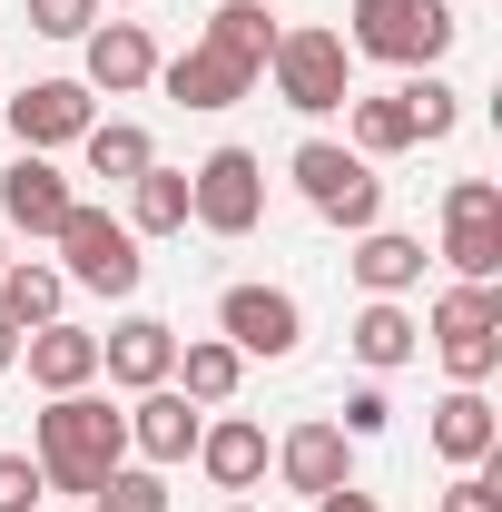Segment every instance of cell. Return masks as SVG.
<instances>
[{"mask_svg":"<svg viewBox=\"0 0 502 512\" xmlns=\"http://www.w3.org/2000/svg\"><path fill=\"white\" fill-rule=\"evenodd\" d=\"M99 10H109V0H99Z\"/></svg>","mask_w":502,"mask_h":512,"instance_id":"38","label":"cell"},{"mask_svg":"<svg viewBox=\"0 0 502 512\" xmlns=\"http://www.w3.org/2000/svg\"><path fill=\"white\" fill-rule=\"evenodd\" d=\"M207 50H227L237 69L266 79V50H276V20H266V0H227V10H207V30H197Z\"/></svg>","mask_w":502,"mask_h":512,"instance_id":"25","label":"cell"},{"mask_svg":"<svg viewBox=\"0 0 502 512\" xmlns=\"http://www.w3.org/2000/svg\"><path fill=\"white\" fill-rule=\"evenodd\" d=\"M315 512H384L365 483H335V493H315Z\"/></svg>","mask_w":502,"mask_h":512,"instance_id":"34","label":"cell"},{"mask_svg":"<svg viewBox=\"0 0 502 512\" xmlns=\"http://www.w3.org/2000/svg\"><path fill=\"white\" fill-rule=\"evenodd\" d=\"M443 266L463 286H502V188L493 178H453L443 188Z\"/></svg>","mask_w":502,"mask_h":512,"instance_id":"8","label":"cell"},{"mask_svg":"<svg viewBox=\"0 0 502 512\" xmlns=\"http://www.w3.org/2000/svg\"><path fill=\"white\" fill-rule=\"evenodd\" d=\"M0 375H20V325L0 316Z\"/></svg>","mask_w":502,"mask_h":512,"instance_id":"35","label":"cell"},{"mask_svg":"<svg viewBox=\"0 0 502 512\" xmlns=\"http://www.w3.org/2000/svg\"><path fill=\"white\" fill-rule=\"evenodd\" d=\"M20 365H30V384L40 394H79V384H99V335L89 325H30L20 335Z\"/></svg>","mask_w":502,"mask_h":512,"instance_id":"17","label":"cell"},{"mask_svg":"<svg viewBox=\"0 0 502 512\" xmlns=\"http://www.w3.org/2000/svg\"><path fill=\"white\" fill-rule=\"evenodd\" d=\"M256 217H266V158H256V148H207L188 168V227L247 237Z\"/></svg>","mask_w":502,"mask_h":512,"instance_id":"6","label":"cell"},{"mask_svg":"<svg viewBox=\"0 0 502 512\" xmlns=\"http://www.w3.org/2000/svg\"><path fill=\"white\" fill-rule=\"evenodd\" d=\"M384 424H394V404H384V384H355V394H345V414H335V434H345V444H375Z\"/></svg>","mask_w":502,"mask_h":512,"instance_id":"32","label":"cell"},{"mask_svg":"<svg viewBox=\"0 0 502 512\" xmlns=\"http://www.w3.org/2000/svg\"><path fill=\"white\" fill-rule=\"evenodd\" d=\"M20 20H30L40 40H89V30H99V0H20Z\"/></svg>","mask_w":502,"mask_h":512,"instance_id":"30","label":"cell"},{"mask_svg":"<svg viewBox=\"0 0 502 512\" xmlns=\"http://www.w3.org/2000/svg\"><path fill=\"white\" fill-rule=\"evenodd\" d=\"M148 79H158V40H148V20H99V30L79 40V89L128 99V89H148Z\"/></svg>","mask_w":502,"mask_h":512,"instance_id":"12","label":"cell"},{"mask_svg":"<svg viewBox=\"0 0 502 512\" xmlns=\"http://www.w3.org/2000/svg\"><path fill=\"white\" fill-rule=\"evenodd\" d=\"M197 473H207L217 493H256V483H266V434H256L247 414H217V424L197 434Z\"/></svg>","mask_w":502,"mask_h":512,"instance_id":"21","label":"cell"},{"mask_svg":"<svg viewBox=\"0 0 502 512\" xmlns=\"http://www.w3.org/2000/svg\"><path fill=\"white\" fill-rule=\"evenodd\" d=\"M0 109H10V138H20V148H40V158H50V148H79V138H89L99 89H79V79H30V89H20V99H0Z\"/></svg>","mask_w":502,"mask_h":512,"instance_id":"10","label":"cell"},{"mask_svg":"<svg viewBox=\"0 0 502 512\" xmlns=\"http://www.w3.org/2000/svg\"><path fill=\"white\" fill-rule=\"evenodd\" d=\"M217 335H227L237 355L286 365V355L306 345V306H296L286 286H227V296H217Z\"/></svg>","mask_w":502,"mask_h":512,"instance_id":"9","label":"cell"},{"mask_svg":"<svg viewBox=\"0 0 502 512\" xmlns=\"http://www.w3.org/2000/svg\"><path fill=\"white\" fill-rule=\"evenodd\" d=\"M30 463L50 473V493H99L109 473L128 463V414H109V394H50V414L30 424Z\"/></svg>","mask_w":502,"mask_h":512,"instance_id":"1","label":"cell"},{"mask_svg":"<svg viewBox=\"0 0 502 512\" xmlns=\"http://www.w3.org/2000/svg\"><path fill=\"white\" fill-rule=\"evenodd\" d=\"M40 503H50V473L30 453H0V512H40Z\"/></svg>","mask_w":502,"mask_h":512,"instance_id":"31","label":"cell"},{"mask_svg":"<svg viewBox=\"0 0 502 512\" xmlns=\"http://www.w3.org/2000/svg\"><path fill=\"white\" fill-rule=\"evenodd\" d=\"M0 266H10V227H0Z\"/></svg>","mask_w":502,"mask_h":512,"instance_id":"36","label":"cell"},{"mask_svg":"<svg viewBox=\"0 0 502 512\" xmlns=\"http://www.w3.org/2000/svg\"><path fill=\"white\" fill-rule=\"evenodd\" d=\"M266 79H276V99L296 119H325V109L355 99V50H345V30H276Z\"/></svg>","mask_w":502,"mask_h":512,"instance_id":"4","label":"cell"},{"mask_svg":"<svg viewBox=\"0 0 502 512\" xmlns=\"http://www.w3.org/2000/svg\"><path fill=\"white\" fill-rule=\"evenodd\" d=\"M434 355L453 384H493L502 375V286H453L434 296Z\"/></svg>","mask_w":502,"mask_h":512,"instance_id":"7","label":"cell"},{"mask_svg":"<svg viewBox=\"0 0 502 512\" xmlns=\"http://www.w3.org/2000/svg\"><path fill=\"white\" fill-rule=\"evenodd\" d=\"M168 384L188 394L197 414H227V404H237V384H247V355H237L227 335H178V365H168Z\"/></svg>","mask_w":502,"mask_h":512,"instance_id":"19","label":"cell"},{"mask_svg":"<svg viewBox=\"0 0 502 512\" xmlns=\"http://www.w3.org/2000/svg\"><path fill=\"white\" fill-rule=\"evenodd\" d=\"M60 306H69L60 266H40V256H10V266H0V316L20 325V335H30V325H60Z\"/></svg>","mask_w":502,"mask_h":512,"instance_id":"23","label":"cell"},{"mask_svg":"<svg viewBox=\"0 0 502 512\" xmlns=\"http://www.w3.org/2000/svg\"><path fill=\"white\" fill-rule=\"evenodd\" d=\"M188 227V168H138L128 178V237H178Z\"/></svg>","mask_w":502,"mask_h":512,"instance_id":"24","label":"cell"},{"mask_svg":"<svg viewBox=\"0 0 502 512\" xmlns=\"http://www.w3.org/2000/svg\"><path fill=\"white\" fill-rule=\"evenodd\" d=\"M79 148H89V178H109V188H128L138 168H158V138H148L138 119H89Z\"/></svg>","mask_w":502,"mask_h":512,"instance_id":"26","label":"cell"},{"mask_svg":"<svg viewBox=\"0 0 502 512\" xmlns=\"http://www.w3.org/2000/svg\"><path fill=\"white\" fill-rule=\"evenodd\" d=\"M227 512H256V503H227Z\"/></svg>","mask_w":502,"mask_h":512,"instance_id":"37","label":"cell"},{"mask_svg":"<svg viewBox=\"0 0 502 512\" xmlns=\"http://www.w3.org/2000/svg\"><path fill=\"white\" fill-rule=\"evenodd\" d=\"M168 365H178V325H158V316H119L109 335H99V375L128 384V394L168 384Z\"/></svg>","mask_w":502,"mask_h":512,"instance_id":"16","label":"cell"},{"mask_svg":"<svg viewBox=\"0 0 502 512\" xmlns=\"http://www.w3.org/2000/svg\"><path fill=\"white\" fill-rule=\"evenodd\" d=\"M345 266H355L365 296H414V286H424V237H404V227H365Z\"/></svg>","mask_w":502,"mask_h":512,"instance_id":"22","label":"cell"},{"mask_svg":"<svg viewBox=\"0 0 502 512\" xmlns=\"http://www.w3.org/2000/svg\"><path fill=\"white\" fill-rule=\"evenodd\" d=\"M60 276L69 286H89V296H138V276H148V256H138V237H128V217H109V207H69L60 217Z\"/></svg>","mask_w":502,"mask_h":512,"instance_id":"5","label":"cell"},{"mask_svg":"<svg viewBox=\"0 0 502 512\" xmlns=\"http://www.w3.org/2000/svg\"><path fill=\"white\" fill-rule=\"evenodd\" d=\"M394 99H404V119H414V148L463 128V89H453V79H434V69H414V79H404Z\"/></svg>","mask_w":502,"mask_h":512,"instance_id":"28","label":"cell"},{"mask_svg":"<svg viewBox=\"0 0 502 512\" xmlns=\"http://www.w3.org/2000/svg\"><path fill=\"white\" fill-rule=\"evenodd\" d=\"M355 30H345V50L355 60H384V69H434L453 40H463V20H453V0H355L345 10Z\"/></svg>","mask_w":502,"mask_h":512,"instance_id":"2","label":"cell"},{"mask_svg":"<svg viewBox=\"0 0 502 512\" xmlns=\"http://www.w3.org/2000/svg\"><path fill=\"white\" fill-rule=\"evenodd\" d=\"M434 512H502V483H493V473H453Z\"/></svg>","mask_w":502,"mask_h":512,"instance_id":"33","label":"cell"},{"mask_svg":"<svg viewBox=\"0 0 502 512\" xmlns=\"http://www.w3.org/2000/svg\"><path fill=\"white\" fill-rule=\"evenodd\" d=\"M266 463H276V483H286V493H306V503H315V493H335V483H355V444H345L325 414H315V424H296Z\"/></svg>","mask_w":502,"mask_h":512,"instance_id":"15","label":"cell"},{"mask_svg":"<svg viewBox=\"0 0 502 512\" xmlns=\"http://www.w3.org/2000/svg\"><path fill=\"white\" fill-rule=\"evenodd\" d=\"M434 453L453 463V473H483V463L502 453V414H493L483 384H453V394L434 404Z\"/></svg>","mask_w":502,"mask_h":512,"instance_id":"14","label":"cell"},{"mask_svg":"<svg viewBox=\"0 0 502 512\" xmlns=\"http://www.w3.org/2000/svg\"><path fill=\"white\" fill-rule=\"evenodd\" d=\"M345 345H355V365H365V375H394V365H414V355H424V325L404 316V296H365V316L345 325Z\"/></svg>","mask_w":502,"mask_h":512,"instance_id":"20","label":"cell"},{"mask_svg":"<svg viewBox=\"0 0 502 512\" xmlns=\"http://www.w3.org/2000/svg\"><path fill=\"white\" fill-rule=\"evenodd\" d=\"M89 503H99V512H168L178 493H168V473H158V463H119Z\"/></svg>","mask_w":502,"mask_h":512,"instance_id":"29","label":"cell"},{"mask_svg":"<svg viewBox=\"0 0 502 512\" xmlns=\"http://www.w3.org/2000/svg\"><path fill=\"white\" fill-rule=\"evenodd\" d=\"M69 207H79V188H69L40 148H20V158L0 168V227H10V237H60Z\"/></svg>","mask_w":502,"mask_h":512,"instance_id":"11","label":"cell"},{"mask_svg":"<svg viewBox=\"0 0 502 512\" xmlns=\"http://www.w3.org/2000/svg\"><path fill=\"white\" fill-rule=\"evenodd\" d=\"M345 128H355V158H404L414 148V119H404L394 89H355L345 99Z\"/></svg>","mask_w":502,"mask_h":512,"instance_id":"27","label":"cell"},{"mask_svg":"<svg viewBox=\"0 0 502 512\" xmlns=\"http://www.w3.org/2000/svg\"><path fill=\"white\" fill-rule=\"evenodd\" d=\"M197 434H207V414H197L178 384H148V394L128 404V453H138V463H158V473H168V463H188Z\"/></svg>","mask_w":502,"mask_h":512,"instance_id":"13","label":"cell"},{"mask_svg":"<svg viewBox=\"0 0 502 512\" xmlns=\"http://www.w3.org/2000/svg\"><path fill=\"white\" fill-rule=\"evenodd\" d=\"M286 178H296V197H306L325 227H345V237L384 227V178H375V158H355V148H335V138H306V148L286 158Z\"/></svg>","mask_w":502,"mask_h":512,"instance_id":"3","label":"cell"},{"mask_svg":"<svg viewBox=\"0 0 502 512\" xmlns=\"http://www.w3.org/2000/svg\"><path fill=\"white\" fill-rule=\"evenodd\" d=\"M158 89L178 99V109H237V99H256V69H237L227 50H178V60H158Z\"/></svg>","mask_w":502,"mask_h":512,"instance_id":"18","label":"cell"}]
</instances>
